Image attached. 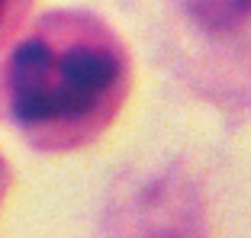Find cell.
I'll return each instance as SVG.
<instances>
[{"label":"cell","instance_id":"7a4b0ae2","mask_svg":"<svg viewBox=\"0 0 251 238\" xmlns=\"http://www.w3.org/2000/svg\"><path fill=\"white\" fill-rule=\"evenodd\" d=\"M180 20L209 42H251V0H174Z\"/></svg>","mask_w":251,"mask_h":238},{"label":"cell","instance_id":"3957f363","mask_svg":"<svg viewBox=\"0 0 251 238\" xmlns=\"http://www.w3.org/2000/svg\"><path fill=\"white\" fill-rule=\"evenodd\" d=\"M32 3H36V0H0V45L26 23Z\"/></svg>","mask_w":251,"mask_h":238},{"label":"cell","instance_id":"6da1fadb","mask_svg":"<svg viewBox=\"0 0 251 238\" xmlns=\"http://www.w3.org/2000/svg\"><path fill=\"white\" fill-rule=\"evenodd\" d=\"M0 84L16 126L39 148L68 151L113 122L129 90V58L103 20L55 10L13 45Z\"/></svg>","mask_w":251,"mask_h":238},{"label":"cell","instance_id":"277c9868","mask_svg":"<svg viewBox=\"0 0 251 238\" xmlns=\"http://www.w3.org/2000/svg\"><path fill=\"white\" fill-rule=\"evenodd\" d=\"M0 193H3V161H0Z\"/></svg>","mask_w":251,"mask_h":238}]
</instances>
